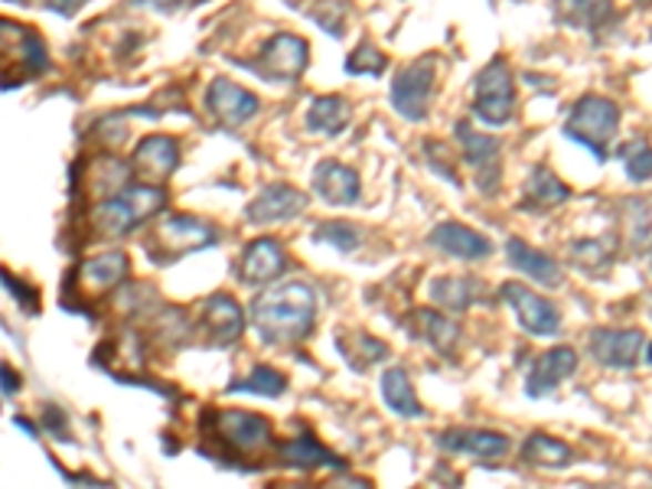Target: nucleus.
I'll return each mask as SVG.
<instances>
[{"instance_id": "15", "label": "nucleus", "mask_w": 652, "mask_h": 489, "mask_svg": "<svg viewBox=\"0 0 652 489\" xmlns=\"http://www.w3.org/2000/svg\"><path fill=\"white\" fill-rule=\"evenodd\" d=\"M307 59H310V50H307V40L304 37H294V33H277L265 43V50L258 55V65L268 69L265 75L268 79H297L304 69H307ZM258 69V72H262Z\"/></svg>"}, {"instance_id": "42", "label": "nucleus", "mask_w": 652, "mask_h": 489, "mask_svg": "<svg viewBox=\"0 0 652 489\" xmlns=\"http://www.w3.org/2000/svg\"><path fill=\"white\" fill-rule=\"evenodd\" d=\"M43 3H47V7H50L53 13L72 17V13H75V10H79V7H82L85 0H43Z\"/></svg>"}, {"instance_id": "36", "label": "nucleus", "mask_w": 652, "mask_h": 489, "mask_svg": "<svg viewBox=\"0 0 652 489\" xmlns=\"http://www.w3.org/2000/svg\"><path fill=\"white\" fill-rule=\"evenodd\" d=\"M571 258H574L584 272H598V268H603V265L610 262V252H607L603 242L588 238V242H574V245H571Z\"/></svg>"}, {"instance_id": "21", "label": "nucleus", "mask_w": 652, "mask_h": 489, "mask_svg": "<svg viewBox=\"0 0 652 489\" xmlns=\"http://www.w3.org/2000/svg\"><path fill=\"white\" fill-rule=\"evenodd\" d=\"M274 450H277L281 463L284 467H294V470H326V467L329 470H343L346 467V460H339L333 450H326L314 435L291 437V440L277 444Z\"/></svg>"}, {"instance_id": "40", "label": "nucleus", "mask_w": 652, "mask_h": 489, "mask_svg": "<svg viewBox=\"0 0 652 489\" xmlns=\"http://www.w3.org/2000/svg\"><path fill=\"white\" fill-rule=\"evenodd\" d=\"M43 425H47V428H50V431H53L59 440L65 437V421H62V415L55 411L53 405H47V408H43Z\"/></svg>"}, {"instance_id": "20", "label": "nucleus", "mask_w": 652, "mask_h": 489, "mask_svg": "<svg viewBox=\"0 0 652 489\" xmlns=\"http://www.w3.org/2000/svg\"><path fill=\"white\" fill-rule=\"evenodd\" d=\"M314 190L329 206H353L363 196V180L353 166L339 161H326L314 170Z\"/></svg>"}, {"instance_id": "38", "label": "nucleus", "mask_w": 652, "mask_h": 489, "mask_svg": "<svg viewBox=\"0 0 652 489\" xmlns=\"http://www.w3.org/2000/svg\"><path fill=\"white\" fill-rule=\"evenodd\" d=\"M425 154H428V161L435 166V173H440L444 180H450V183L460 186V176H457V170H454V154H450V147H444V144H437V141H428V144H425Z\"/></svg>"}, {"instance_id": "5", "label": "nucleus", "mask_w": 652, "mask_h": 489, "mask_svg": "<svg viewBox=\"0 0 652 489\" xmlns=\"http://www.w3.org/2000/svg\"><path fill=\"white\" fill-rule=\"evenodd\" d=\"M210 421H213V435L238 457H262L274 450L272 421L255 411H242V408L213 411Z\"/></svg>"}, {"instance_id": "45", "label": "nucleus", "mask_w": 652, "mask_h": 489, "mask_svg": "<svg viewBox=\"0 0 652 489\" xmlns=\"http://www.w3.org/2000/svg\"><path fill=\"white\" fill-rule=\"evenodd\" d=\"M650 272H652V252H650Z\"/></svg>"}, {"instance_id": "41", "label": "nucleus", "mask_w": 652, "mask_h": 489, "mask_svg": "<svg viewBox=\"0 0 652 489\" xmlns=\"http://www.w3.org/2000/svg\"><path fill=\"white\" fill-rule=\"evenodd\" d=\"M0 391H7V395L20 391V373H13L7 363H0Z\"/></svg>"}, {"instance_id": "39", "label": "nucleus", "mask_w": 652, "mask_h": 489, "mask_svg": "<svg viewBox=\"0 0 652 489\" xmlns=\"http://www.w3.org/2000/svg\"><path fill=\"white\" fill-rule=\"evenodd\" d=\"M0 284H3V287H7V291L17 297V300H20V307H23V310H30V314L37 310V304H40V294H37V287L23 284L20 277H13V274H7V272H0Z\"/></svg>"}, {"instance_id": "27", "label": "nucleus", "mask_w": 652, "mask_h": 489, "mask_svg": "<svg viewBox=\"0 0 652 489\" xmlns=\"http://www.w3.org/2000/svg\"><path fill=\"white\" fill-rule=\"evenodd\" d=\"M92 170L95 173H89V193H92L95 203H102V200L121 193L131 183V170L134 166H128V163L121 161V157H114V154H102L99 161L92 163Z\"/></svg>"}, {"instance_id": "4", "label": "nucleus", "mask_w": 652, "mask_h": 489, "mask_svg": "<svg viewBox=\"0 0 652 489\" xmlns=\"http://www.w3.org/2000/svg\"><path fill=\"white\" fill-rule=\"evenodd\" d=\"M617 128H620V109L610 99L588 95V99H581L571 109V118L564 124V134L574 137L581 147H588L598 161H607V147L613 141Z\"/></svg>"}, {"instance_id": "37", "label": "nucleus", "mask_w": 652, "mask_h": 489, "mask_svg": "<svg viewBox=\"0 0 652 489\" xmlns=\"http://www.w3.org/2000/svg\"><path fill=\"white\" fill-rule=\"evenodd\" d=\"M349 72H356V75H379L381 69H385V55L373 47V43H359V50L349 55Z\"/></svg>"}, {"instance_id": "2", "label": "nucleus", "mask_w": 652, "mask_h": 489, "mask_svg": "<svg viewBox=\"0 0 652 489\" xmlns=\"http://www.w3.org/2000/svg\"><path fill=\"white\" fill-rule=\"evenodd\" d=\"M166 210V190L161 183H128L121 193L92 206V225L105 238H121L141 222H151Z\"/></svg>"}, {"instance_id": "28", "label": "nucleus", "mask_w": 652, "mask_h": 489, "mask_svg": "<svg viewBox=\"0 0 652 489\" xmlns=\"http://www.w3.org/2000/svg\"><path fill=\"white\" fill-rule=\"evenodd\" d=\"M346 124H349V102L346 99H339V95H320V99L310 102V109H307V128L310 131L333 137V134L346 131Z\"/></svg>"}, {"instance_id": "23", "label": "nucleus", "mask_w": 652, "mask_h": 489, "mask_svg": "<svg viewBox=\"0 0 652 489\" xmlns=\"http://www.w3.org/2000/svg\"><path fill=\"white\" fill-rule=\"evenodd\" d=\"M428 294H431V300H435L440 310L460 314V310L473 307L487 294V287L473 274H460V277L457 274H444V277L431 281Z\"/></svg>"}, {"instance_id": "18", "label": "nucleus", "mask_w": 652, "mask_h": 489, "mask_svg": "<svg viewBox=\"0 0 652 489\" xmlns=\"http://www.w3.org/2000/svg\"><path fill=\"white\" fill-rule=\"evenodd\" d=\"M287 268V255L284 245L277 238H255L242 248V281L248 287H262V284H274Z\"/></svg>"}, {"instance_id": "34", "label": "nucleus", "mask_w": 652, "mask_h": 489, "mask_svg": "<svg viewBox=\"0 0 652 489\" xmlns=\"http://www.w3.org/2000/svg\"><path fill=\"white\" fill-rule=\"evenodd\" d=\"M314 238L320 245H329V248L343 252V255H353L363 245V232L353 222H320L317 232H314Z\"/></svg>"}, {"instance_id": "10", "label": "nucleus", "mask_w": 652, "mask_h": 489, "mask_svg": "<svg viewBox=\"0 0 652 489\" xmlns=\"http://www.w3.org/2000/svg\"><path fill=\"white\" fill-rule=\"evenodd\" d=\"M131 272V262H128V255L121 252V248H114V252H102V255H95V258H85L75 274H72V291L79 294V297H102V294H109L114 291L118 284H124V277Z\"/></svg>"}, {"instance_id": "29", "label": "nucleus", "mask_w": 652, "mask_h": 489, "mask_svg": "<svg viewBox=\"0 0 652 489\" xmlns=\"http://www.w3.org/2000/svg\"><path fill=\"white\" fill-rule=\"evenodd\" d=\"M411 326H415V336H421L431 349L444 353V356L454 349V343H457V336H460L457 324H454L450 317L437 314V310H418V314L411 317Z\"/></svg>"}, {"instance_id": "16", "label": "nucleus", "mask_w": 652, "mask_h": 489, "mask_svg": "<svg viewBox=\"0 0 652 489\" xmlns=\"http://www.w3.org/2000/svg\"><path fill=\"white\" fill-rule=\"evenodd\" d=\"M428 245L437 248L440 255H447V258H457V262H480L492 252V242L487 235L473 232L463 222H440L428 235Z\"/></svg>"}, {"instance_id": "25", "label": "nucleus", "mask_w": 652, "mask_h": 489, "mask_svg": "<svg viewBox=\"0 0 652 489\" xmlns=\"http://www.w3.org/2000/svg\"><path fill=\"white\" fill-rule=\"evenodd\" d=\"M381 401L398 415V418H425V408L415 395V385L405 369H388L381 373Z\"/></svg>"}, {"instance_id": "30", "label": "nucleus", "mask_w": 652, "mask_h": 489, "mask_svg": "<svg viewBox=\"0 0 652 489\" xmlns=\"http://www.w3.org/2000/svg\"><path fill=\"white\" fill-rule=\"evenodd\" d=\"M571 457V447L551 435H532L522 447V460L536 467H568Z\"/></svg>"}, {"instance_id": "32", "label": "nucleus", "mask_w": 652, "mask_h": 489, "mask_svg": "<svg viewBox=\"0 0 652 489\" xmlns=\"http://www.w3.org/2000/svg\"><path fill=\"white\" fill-rule=\"evenodd\" d=\"M339 353L346 356V363L353 366V369H369V366H376L381 363L385 356H388V346L376 339V336H369V333H353V346H346L343 339H339Z\"/></svg>"}, {"instance_id": "22", "label": "nucleus", "mask_w": 652, "mask_h": 489, "mask_svg": "<svg viewBox=\"0 0 652 489\" xmlns=\"http://www.w3.org/2000/svg\"><path fill=\"white\" fill-rule=\"evenodd\" d=\"M437 444L447 450V454H467V457H477V460H487V463H496L509 454V437L499 435V431H444L437 437Z\"/></svg>"}, {"instance_id": "11", "label": "nucleus", "mask_w": 652, "mask_h": 489, "mask_svg": "<svg viewBox=\"0 0 652 489\" xmlns=\"http://www.w3.org/2000/svg\"><path fill=\"white\" fill-rule=\"evenodd\" d=\"M307 203L310 200L297 186H291V183H272V186H265L245 206V218L252 225H277V222H291V218L304 216Z\"/></svg>"}, {"instance_id": "33", "label": "nucleus", "mask_w": 652, "mask_h": 489, "mask_svg": "<svg viewBox=\"0 0 652 489\" xmlns=\"http://www.w3.org/2000/svg\"><path fill=\"white\" fill-rule=\"evenodd\" d=\"M228 391H248V395H262V398H277V395L287 391V379L274 366H255L245 379L232 381Z\"/></svg>"}, {"instance_id": "35", "label": "nucleus", "mask_w": 652, "mask_h": 489, "mask_svg": "<svg viewBox=\"0 0 652 489\" xmlns=\"http://www.w3.org/2000/svg\"><path fill=\"white\" fill-rule=\"evenodd\" d=\"M620 161L626 166V173H630V180H636V183H646L652 176V147L646 141H633V144H626L623 151H620Z\"/></svg>"}, {"instance_id": "6", "label": "nucleus", "mask_w": 652, "mask_h": 489, "mask_svg": "<svg viewBox=\"0 0 652 489\" xmlns=\"http://www.w3.org/2000/svg\"><path fill=\"white\" fill-rule=\"evenodd\" d=\"M473 114L489 128H502V124L512 121V114H516V82H512V72L502 59L489 62L487 69L477 75Z\"/></svg>"}, {"instance_id": "7", "label": "nucleus", "mask_w": 652, "mask_h": 489, "mask_svg": "<svg viewBox=\"0 0 652 489\" xmlns=\"http://www.w3.org/2000/svg\"><path fill=\"white\" fill-rule=\"evenodd\" d=\"M499 297L512 307L516 320H519V326H522L526 333H532V336H554V333L561 329V314H558V307H554L548 297H539L536 291H529L526 284L506 281V284L499 287Z\"/></svg>"}, {"instance_id": "9", "label": "nucleus", "mask_w": 652, "mask_h": 489, "mask_svg": "<svg viewBox=\"0 0 652 489\" xmlns=\"http://www.w3.org/2000/svg\"><path fill=\"white\" fill-rule=\"evenodd\" d=\"M454 134H457V144H460V154H463V161L470 163L473 170H477V183H480V190L483 193H496L499 190V170H502V144L496 141V137H489L483 131H473L467 121H460L457 128H454Z\"/></svg>"}, {"instance_id": "3", "label": "nucleus", "mask_w": 652, "mask_h": 489, "mask_svg": "<svg viewBox=\"0 0 652 489\" xmlns=\"http://www.w3.org/2000/svg\"><path fill=\"white\" fill-rule=\"evenodd\" d=\"M218 232L196 216H186V213H173V216H163L157 225H151L144 245H147V255L154 262H176L190 252H203L210 245H216Z\"/></svg>"}, {"instance_id": "13", "label": "nucleus", "mask_w": 652, "mask_h": 489, "mask_svg": "<svg viewBox=\"0 0 652 489\" xmlns=\"http://www.w3.org/2000/svg\"><path fill=\"white\" fill-rule=\"evenodd\" d=\"M206 105L216 114L218 124H225V128H242V124H248V121L258 114V109H262V105H258V95L248 92V89H242V85H235L232 79H216V82L210 85Z\"/></svg>"}, {"instance_id": "46", "label": "nucleus", "mask_w": 652, "mask_h": 489, "mask_svg": "<svg viewBox=\"0 0 652 489\" xmlns=\"http://www.w3.org/2000/svg\"><path fill=\"white\" fill-rule=\"evenodd\" d=\"M650 363H652V346H650Z\"/></svg>"}, {"instance_id": "14", "label": "nucleus", "mask_w": 652, "mask_h": 489, "mask_svg": "<svg viewBox=\"0 0 652 489\" xmlns=\"http://www.w3.org/2000/svg\"><path fill=\"white\" fill-rule=\"evenodd\" d=\"M134 173L144 183H166L180 166V141L170 134H151L134 147Z\"/></svg>"}, {"instance_id": "12", "label": "nucleus", "mask_w": 652, "mask_h": 489, "mask_svg": "<svg viewBox=\"0 0 652 489\" xmlns=\"http://www.w3.org/2000/svg\"><path fill=\"white\" fill-rule=\"evenodd\" d=\"M200 326L213 346H232L245 333V310L232 294H213L200 307Z\"/></svg>"}, {"instance_id": "43", "label": "nucleus", "mask_w": 652, "mask_h": 489, "mask_svg": "<svg viewBox=\"0 0 652 489\" xmlns=\"http://www.w3.org/2000/svg\"><path fill=\"white\" fill-rule=\"evenodd\" d=\"M144 3H151V7H161V10H170V7H173V0H144Z\"/></svg>"}, {"instance_id": "26", "label": "nucleus", "mask_w": 652, "mask_h": 489, "mask_svg": "<svg viewBox=\"0 0 652 489\" xmlns=\"http://www.w3.org/2000/svg\"><path fill=\"white\" fill-rule=\"evenodd\" d=\"M571 196V190L544 166H536L526 180V203L522 210H536V213H544V210H554L561 206L564 200Z\"/></svg>"}, {"instance_id": "1", "label": "nucleus", "mask_w": 652, "mask_h": 489, "mask_svg": "<svg viewBox=\"0 0 652 489\" xmlns=\"http://www.w3.org/2000/svg\"><path fill=\"white\" fill-rule=\"evenodd\" d=\"M317 324V294L304 281H281L252 304V326L268 346H291Z\"/></svg>"}, {"instance_id": "19", "label": "nucleus", "mask_w": 652, "mask_h": 489, "mask_svg": "<svg viewBox=\"0 0 652 489\" xmlns=\"http://www.w3.org/2000/svg\"><path fill=\"white\" fill-rule=\"evenodd\" d=\"M578 369V353L571 346H554L542 353L536 363H532V373H529V381H526V395L529 398H544L551 395L558 385L564 379H571Z\"/></svg>"}, {"instance_id": "44", "label": "nucleus", "mask_w": 652, "mask_h": 489, "mask_svg": "<svg viewBox=\"0 0 652 489\" xmlns=\"http://www.w3.org/2000/svg\"><path fill=\"white\" fill-rule=\"evenodd\" d=\"M10 3H30V0H10Z\"/></svg>"}, {"instance_id": "17", "label": "nucleus", "mask_w": 652, "mask_h": 489, "mask_svg": "<svg viewBox=\"0 0 652 489\" xmlns=\"http://www.w3.org/2000/svg\"><path fill=\"white\" fill-rule=\"evenodd\" d=\"M643 346H646V336L640 329H598L591 336V356L600 366H610V369L636 366Z\"/></svg>"}, {"instance_id": "24", "label": "nucleus", "mask_w": 652, "mask_h": 489, "mask_svg": "<svg viewBox=\"0 0 652 489\" xmlns=\"http://www.w3.org/2000/svg\"><path fill=\"white\" fill-rule=\"evenodd\" d=\"M506 258H509V265H512L516 272L532 277V281L542 284V287H558V284H561V265H558L551 255H544L539 248L526 245L522 238H509V242H506Z\"/></svg>"}, {"instance_id": "8", "label": "nucleus", "mask_w": 652, "mask_h": 489, "mask_svg": "<svg viewBox=\"0 0 652 489\" xmlns=\"http://www.w3.org/2000/svg\"><path fill=\"white\" fill-rule=\"evenodd\" d=\"M431 89H435V62L421 59L408 69H401L391 82V105L405 121H425L431 105Z\"/></svg>"}, {"instance_id": "31", "label": "nucleus", "mask_w": 652, "mask_h": 489, "mask_svg": "<svg viewBox=\"0 0 652 489\" xmlns=\"http://www.w3.org/2000/svg\"><path fill=\"white\" fill-rule=\"evenodd\" d=\"M558 13L568 23L598 30L600 23H607L613 17V0H558Z\"/></svg>"}]
</instances>
